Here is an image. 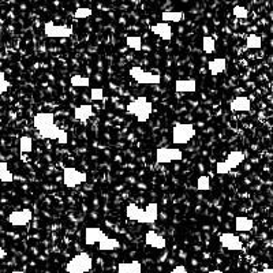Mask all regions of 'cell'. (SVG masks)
Here are the masks:
<instances>
[{"label": "cell", "mask_w": 273, "mask_h": 273, "mask_svg": "<svg viewBox=\"0 0 273 273\" xmlns=\"http://www.w3.org/2000/svg\"><path fill=\"white\" fill-rule=\"evenodd\" d=\"M126 111H127L128 113L135 116L136 122L145 123V122H148L150 115H152V112H153V104L150 103L146 97L141 96V97H138L136 100L127 104Z\"/></svg>", "instance_id": "obj_1"}, {"label": "cell", "mask_w": 273, "mask_h": 273, "mask_svg": "<svg viewBox=\"0 0 273 273\" xmlns=\"http://www.w3.org/2000/svg\"><path fill=\"white\" fill-rule=\"evenodd\" d=\"M93 268V260L87 253H79L66 265L67 273H87Z\"/></svg>", "instance_id": "obj_2"}, {"label": "cell", "mask_w": 273, "mask_h": 273, "mask_svg": "<svg viewBox=\"0 0 273 273\" xmlns=\"http://www.w3.org/2000/svg\"><path fill=\"white\" fill-rule=\"evenodd\" d=\"M197 134L193 124L179 123L172 128V142L175 145H186Z\"/></svg>", "instance_id": "obj_3"}, {"label": "cell", "mask_w": 273, "mask_h": 273, "mask_svg": "<svg viewBox=\"0 0 273 273\" xmlns=\"http://www.w3.org/2000/svg\"><path fill=\"white\" fill-rule=\"evenodd\" d=\"M87 180V174L86 172H81L77 168H73V167H67L63 171V183L64 186L69 187V189H73V187H77L79 185H82Z\"/></svg>", "instance_id": "obj_4"}, {"label": "cell", "mask_w": 273, "mask_h": 273, "mask_svg": "<svg viewBox=\"0 0 273 273\" xmlns=\"http://www.w3.org/2000/svg\"><path fill=\"white\" fill-rule=\"evenodd\" d=\"M128 73L131 75V78L135 79L136 82L141 83V85H157V83L162 82L160 74L146 73L145 70H142L141 67H131Z\"/></svg>", "instance_id": "obj_5"}, {"label": "cell", "mask_w": 273, "mask_h": 273, "mask_svg": "<svg viewBox=\"0 0 273 273\" xmlns=\"http://www.w3.org/2000/svg\"><path fill=\"white\" fill-rule=\"evenodd\" d=\"M182 158V150L178 149V148H158L156 150L157 164H170L172 162H180Z\"/></svg>", "instance_id": "obj_6"}, {"label": "cell", "mask_w": 273, "mask_h": 273, "mask_svg": "<svg viewBox=\"0 0 273 273\" xmlns=\"http://www.w3.org/2000/svg\"><path fill=\"white\" fill-rule=\"evenodd\" d=\"M44 33L52 38H67L73 34V28L63 25H55L54 22H47L44 25Z\"/></svg>", "instance_id": "obj_7"}, {"label": "cell", "mask_w": 273, "mask_h": 273, "mask_svg": "<svg viewBox=\"0 0 273 273\" xmlns=\"http://www.w3.org/2000/svg\"><path fill=\"white\" fill-rule=\"evenodd\" d=\"M220 243L224 248L227 250H231V252H240L243 250V243L238 235L235 234H230V232H225V234H221L219 238Z\"/></svg>", "instance_id": "obj_8"}, {"label": "cell", "mask_w": 273, "mask_h": 273, "mask_svg": "<svg viewBox=\"0 0 273 273\" xmlns=\"http://www.w3.org/2000/svg\"><path fill=\"white\" fill-rule=\"evenodd\" d=\"M33 219V213L30 209H22V211L11 212L7 217L10 224H13L15 227H22L29 223L30 220Z\"/></svg>", "instance_id": "obj_9"}, {"label": "cell", "mask_w": 273, "mask_h": 273, "mask_svg": "<svg viewBox=\"0 0 273 273\" xmlns=\"http://www.w3.org/2000/svg\"><path fill=\"white\" fill-rule=\"evenodd\" d=\"M126 217L128 220H134V221H138L141 224H148L145 209L138 208L135 203H128L127 208H126Z\"/></svg>", "instance_id": "obj_10"}, {"label": "cell", "mask_w": 273, "mask_h": 273, "mask_svg": "<svg viewBox=\"0 0 273 273\" xmlns=\"http://www.w3.org/2000/svg\"><path fill=\"white\" fill-rule=\"evenodd\" d=\"M51 124H55V115L52 112H40L34 116L33 126L37 128V131L48 127Z\"/></svg>", "instance_id": "obj_11"}, {"label": "cell", "mask_w": 273, "mask_h": 273, "mask_svg": "<svg viewBox=\"0 0 273 273\" xmlns=\"http://www.w3.org/2000/svg\"><path fill=\"white\" fill-rule=\"evenodd\" d=\"M105 236L107 235L101 231V228L87 227L86 230H85V243H86L87 246H93V244L96 243H100Z\"/></svg>", "instance_id": "obj_12"}, {"label": "cell", "mask_w": 273, "mask_h": 273, "mask_svg": "<svg viewBox=\"0 0 273 273\" xmlns=\"http://www.w3.org/2000/svg\"><path fill=\"white\" fill-rule=\"evenodd\" d=\"M230 108L232 112H248L252 108V101L246 96H238L232 100Z\"/></svg>", "instance_id": "obj_13"}, {"label": "cell", "mask_w": 273, "mask_h": 273, "mask_svg": "<svg viewBox=\"0 0 273 273\" xmlns=\"http://www.w3.org/2000/svg\"><path fill=\"white\" fill-rule=\"evenodd\" d=\"M145 242L148 246L154 248H158V250H162V248H166L167 246V240L164 236L158 235L154 231H148L145 235Z\"/></svg>", "instance_id": "obj_14"}, {"label": "cell", "mask_w": 273, "mask_h": 273, "mask_svg": "<svg viewBox=\"0 0 273 273\" xmlns=\"http://www.w3.org/2000/svg\"><path fill=\"white\" fill-rule=\"evenodd\" d=\"M74 116L75 119L82 122V123H86L87 120L90 119L93 116V105L92 104H82L74 109Z\"/></svg>", "instance_id": "obj_15"}, {"label": "cell", "mask_w": 273, "mask_h": 273, "mask_svg": "<svg viewBox=\"0 0 273 273\" xmlns=\"http://www.w3.org/2000/svg\"><path fill=\"white\" fill-rule=\"evenodd\" d=\"M150 30L153 32L154 34H157L163 40L166 41H170L172 38V28H171L170 24H166V22H160V24H156L150 28Z\"/></svg>", "instance_id": "obj_16"}, {"label": "cell", "mask_w": 273, "mask_h": 273, "mask_svg": "<svg viewBox=\"0 0 273 273\" xmlns=\"http://www.w3.org/2000/svg\"><path fill=\"white\" fill-rule=\"evenodd\" d=\"M175 90L178 93H194L197 90V82L194 79H179L175 82Z\"/></svg>", "instance_id": "obj_17"}, {"label": "cell", "mask_w": 273, "mask_h": 273, "mask_svg": "<svg viewBox=\"0 0 273 273\" xmlns=\"http://www.w3.org/2000/svg\"><path fill=\"white\" fill-rule=\"evenodd\" d=\"M243 160H244L243 152H240V150H234V152H231V153L228 154L224 163H225V166L228 167V170L231 171L234 170V168H236L239 164H242Z\"/></svg>", "instance_id": "obj_18"}, {"label": "cell", "mask_w": 273, "mask_h": 273, "mask_svg": "<svg viewBox=\"0 0 273 273\" xmlns=\"http://www.w3.org/2000/svg\"><path fill=\"white\" fill-rule=\"evenodd\" d=\"M118 273H142V265L140 261L122 262L118 265Z\"/></svg>", "instance_id": "obj_19"}, {"label": "cell", "mask_w": 273, "mask_h": 273, "mask_svg": "<svg viewBox=\"0 0 273 273\" xmlns=\"http://www.w3.org/2000/svg\"><path fill=\"white\" fill-rule=\"evenodd\" d=\"M254 227V221L246 216H238L235 219V230L238 232H248Z\"/></svg>", "instance_id": "obj_20"}, {"label": "cell", "mask_w": 273, "mask_h": 273, "mask_svg": "<svg viewBox=\"0 0 273 273\" xmlns=\"http://www.w3.org/2000/svg\"><path fill=\"white\" fill-rule=\"evenodd\" d=\"M225 67H227V62L221 58L213 59V60L208 63V70L211 71L212 75L221 74V73L225 70Z\"/></svg>", "instance_id": "obj_21"}, {"label": "cell", "mask_w": 273, "mask_h": 273, "mask_svg": "<svg viewBox=\"0 0 273 273\" xmlns=\"http://www.w3.org/2000/svg\"><path fill=\"white\" fill-rule=\"evenodd\" d=\"M119 247H120L119 240L115 239V238H109V236H105V238L99 243V248L101 252H112V250H115V248Z\"/></svg>", "instance_id": "obj_22"}, {"label": "cell", "mask_w": 273, "mask_h": 273, "mask_svg": "<svg viewBox=\"0 0 273 273\" xmlns=\"http://www.w3.org/2000/svg\"><path fill=\"white\" fill-rule=\"evenodd\" d=\"M38 134L44 140H58L59 134H60V128L58 126H55V124H51L48 127L40 130Z\"/></svg>", "instance_id": "obj_23"}, {"label": "cell", "mask_w": 273, "mask_h": 273, "mask_svg": "<svg viewBox=\"0 0 273 273\" xmlns=\"http://www.w3.org/2000/svg\"><path fill=\"white\" fill-rule=\"evenodd\" d=\"M146 213V220H148V224H153L157 221L158 219V205L156 202L148 203V207L145 208Z\"/></svg>", "instance_id": "obj_24"}, {"label": "cell", "mask_w": 273, "mask_h": 273, "mask_svg": "<svg viewBox=\"0 0 273 273\" xmlns=\"http://www.w3.org/2000/svg\"><path fill=\"white\" fill-rule=\"evenodd\" d=\"M185 18V14L180 13V11H164L162 13V19L163 22L166 24H170V22H180Z\"/></svg>", "instance_id": "obj_25"}, {"label": "cell", "mask_w": 273, "mask_h": 273, "mask_svg": "<svg viewBox=\"0 0 273 273\" xmlns=\"http://www.w3.org/2000/svg\"><path fill=\"white\" fill-rule=\"evenodd\" d=\"M19 149H21V153H30L33 150V140L32 136L24 135L19 138Z\"/></svg>", "instance_id": "obj_26"}, {"label": "cell", "mask_w": 273, "mask_h": 273, "mask_svg": "<svg viewBox=\"0 0 273 273\" xmlns=\"http://www.w3.org/2000/svg\"><path fill=\"white\" fill-rule=\"evenodd\" d=\"M0 180L5 183H11L14 180V175L9 170L7 163H0Z\"/></svg>", "instance_id": "obj_27"}, {"label": "cell", "mask_w": 273, "mask_h": 273, "mask_svg": "<svg viewBox=\"0 0 273 273\" xmlns=\"http://www.w3.org/2000/svg\"><path fill=\"white\" fill-rule=\"evenodd\" d=\"M71 86L74 87H89L90 86V79L82 75H73L70 79Z\"/></svg>", "instance_id": "obj_28"}, {"label": "cell", "mask_w": 273, "mask_h": 273, "mask_svg": "<svg viewBox=\"0 0 273 273\" xmlns=\"http://www.w3.org/2000/svg\"><path fill=\"white\" fill-rule=\"evenodd\" d=\"M262 47V38L257 34H250L247 38H246V48L248 50H260Z\"/></svg>", "instance_id": "obj_29"}, {"label": "cell", "mask_w": 273, "mask_h": 273, "mask_svg": "<svg viewBox=\"0 0 273 273\" xmlns=\"http://www.w3.org/2000/svg\"><path fill=\"white\" fill-rule=\"evenodd\" d=\"M126 46L134 51L142 50V38L140 36H128L126 38Z\"/></svg>", "instance_id": "obj_30"}, {"label": "cell", "mask_w": 273, "mask_h": 273, "mask_svg": "<svg viewBox=\"0 0 273 273\" xmlns=\"http://www.w3.org/2000/svg\"><path fill=\"white\" fill-rule=\"evenodd\" d=\"M202 50L205 54L211 55L213 54L216 51V42L215 40L212 37H209V36H205V37H202Z\"/></svg>", "instance_id": "obj_31"}, {"label": "cell", "mask_w": 273, "mask_h": 273, "mask_svg": "<svg viewBox=\"0 0 273 273\" xmlns=\"http://www.w3.org/2000/svg\"><path fill=\"white\" fill-rule=\"evenodd\" d=\"M92 9H89V7H78V9L75 10L74 13V17L77 18V19H86V18H89L92 15Z\"/></svg>", "instance_id": "obj_32"}, {"label": "cell", "mask_w": 273, "mask_h": 273, "mask_svg": "<svg viewBox=\"0 0 273 273\" xmlns=\"http://www.w3.org/2000/svg\"><path fill=\"white\" fill-rule=\"evenodd\" d=\"M197 189H198L199 191H208L209 189H211V180H209V178L208 176H199L198 180H197Z\"/></svg>", "instance_id": "obj_33"}, {"label": "cell", "mask_w": 273, "mask_h": 273, "mask_svg": "<svg viewBox=\"0 0 273 273\" xmlns=\"http://www.w3.org/2000/svg\"><path fill=\"white\" fill-rule=\"evenodd\" d=\"M232 13L238 19H246L248 17V10L243 6H235L234 10H232Z\"/></svg>", "instance_id": "obj_34"}, {"label": "cell", "mask_w": 273, "mask_h": 273, "mask_svg": "<svg viewBox=\"0 0 273 273\" xmlns=\"http://www.w3.org/2000/svg\"><path fill=\"white\" fill-rule=\"evenodd\" d=\"M10 86V82L6 79V75L3 71H0V95H3Z\"/></svg>", "instance_id": "obj_35"}, {"label": "cell", "mask_w": 273, "mask_h": 273, "mask_svg": "<svg viewBox=\"0 0 273 273\" xmlns=\"http://www.w3.org/2000/svg\"><path fill=\"white\" fill-rule=\"evenodd\" d=\"M90 96L93 101H101L104 100V90L101 87H95V89H92Z\"/></svg>", "instance_id": "obj_36"}, {"label": "cell", "mask_w": 273, "mask_h": 273, "mask_svg": "<svg viewBox=\"0 0 273 273\" xmlns=\"http://www.w3.org/2000/svg\"><path fill=\"white\" fill-rule=\"evenodd\" d=\"M216 172H217L219 175H225L230 172V170H228V167L225 166V163L219 162L217 164H216Z\"/></svg>", "instance_id": "obj_37"}, {"label": "cell", "mask_w": 273, "mask_h": 273, "mask_svg": "<svg viewBox=\"0 0 273 273\" xmlns=\"http://www.w3.org/2000/svg\"><path fill=\"white\" fill-rule=\"evenodd\" d=\"M58 142L62 144V145H66L67 142H69V136H67V132L64 130H60V134L58 136Z\"/></svg>", "instance_id": "obj_38"}, {"label": "cell", "mask_w": 273, "mask_h": 273, "mask_svg": "<svg viewBox=\"0 0 273 273\" xmlns=\"http://www.w3.org/2000/svg\"><path fill=\"white\" fill-rule=\"evenodd\" d=\"M170 273H187V269L183 266V265H178V266H175Z\"/></svg>", "instance_id": "obj_39"}, {"label": "cell", "mask_w": 273, "mask_h": 273, "mask_svg": "<svg viewBox=\"0 0 273 273\" xmlns=\"http://www.w3.org/2000/svg\"><path fill=\"white\" fill-rule=\"evenodd\" d=\"M258 273H273V269L272 268H265L264 270H261V272Z\"/></svg>", "instance_id": "obj_40"}, {"label": "cell", "mask_w": 273, "mask_h": 273, "mask_svg": "<svg viewBox=\"0 0 273 273\" xmlns=\"http://www.w3.org/2000/svg\"><path fill=\"white\" fill-rule=\"evenodd\" d=\"M5 257H6V252L3 250V248L0 247V260H2V258H5Z\"/></svg>", "instance_id": "obj_41"}, {"label": "cell", "mask_w": 273, "mask_h": 273, "mask_svg": "<svg viewBox=\"0 0 273 273\" xmlns=\"http://www.w3.org/2000/svg\"><path fill=\"white\" fill-rule=\"evenodd\" d=\"M209 273H223V270H220V269H215V270H211Z\"/></svg>", "instance_id": "obj_42"}, {"label": "cell", "mask_w": 273, "mask_h": 273, "mask_svg": "<svg viewBox=\"0 0 273 273\" xmlns=\"http://www.w3.org/2000/svg\"><path fill=\"white\" fill-rule=\"evenodd\" d=\"M11 273H24V270H14V272Z\"/></svg>", "instance_id": "obj_43"}, {"label": "cell", "mask_w": 273, "mask_h": 273, "mask_svg": "<svg viewBox=\"0 0 273 273\" xmlns=\"http://www.w3.org/2000/svg\"><path fill=\"white\" fill-rule=\"evenodd\" d=\"M0 24H2V21H0Z\"/></svg>", "instance_id": "obj_44"}]
</instances>
